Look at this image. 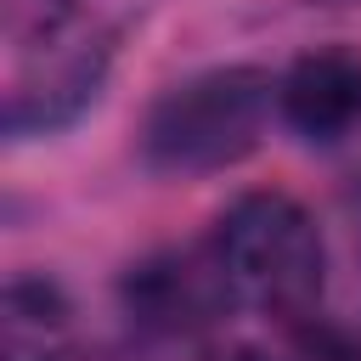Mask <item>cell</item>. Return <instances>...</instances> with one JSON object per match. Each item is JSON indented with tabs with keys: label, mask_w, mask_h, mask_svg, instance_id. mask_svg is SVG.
I'll return each instance as SVG.
<instances>
[{
	"label": "cell",
	"mask_w": 361,
	"mask_h": 361,
	"mask_svg": "<svg viewBox=\"0 0 361 361\" xmlns=\"http://www.w3.org/2000/svg\"><path fill=\"white\" fill-rule=\"evenodd\" d=\"M276 113V79L265 68L231 62V68H203L180 85H169L141 130H135V152L152 175H220L231 164H243L265 124Z\"/></svg>",
	"instance_id": "obj_1"
},
{
	"label": "cell",
	"mask_w": 361,
	"mask_h": 361,
	"mask_svg": "<svg viewBox=\"0 0 361 361\" xmlns=\"http://www.w3.org/2000/svg\"><path fill=\"white\" fill-rule=\"evenodd\" d=\"M231 293L265 322L310 316L327 282V243L316 214L288 192H243L220 209L209 237Z\"/></svg>",
	"instance_id": "obj_2"
},
{
	"label": "cell",
	"mask_w": 361,
	"mask_h": 361,
	"mask_svg": "<svg viewBox=\"0 0 361 361\" xmlns=\"http://www.w3.org/2000/svg\"><path fill=\"white\" fill-rule=\"evenodd\" d=\"M276 118L310 147L350 141L361 130V51L322 45L288 62L276 79Z\"/></svg>",
	"instance_id": "obj_3"
},
{
	"label": "cell",
	"mask_w": 361,
	"mask_h": 361,
	"mask_svg": "<svg viewBox=\"0 0 361 361\" xmlns=\"http://www.w3.org/2000/svg\"><path fill=\"white\" fill-rule=\"evenodd\" d=\"M124 310L141 322V327H197V322H214L237 293L214 259V248H175V254H152L141 265L124 271Z\"/></svg>",
	"instance_id": "obj_4"
},
{
	"label": "cell",
	"mask_w": 361,
	"mask_h": 361,
	"mask_svg": "<svg viewBox=\"0 0 361 361\" xmlns=\"http://www.w3.org/2000/svg\"><path fill=\"white\" fill-rule=\"evenodd\" d=\"M107 62H113V51L96 39V45H85V51L56 56V62L39 68L34 79H23V85L6 96V135H11V141H28V135L68 130V124L102 96Z\"/></svg>",
	"instance_id": "obj_5"
},
{
	"label": "cell",
	"mask_w": 361,
	"mask_h": 361,
	"mask_svg": "<svg viewBox=\"0 0 361 361\" xmlns=\"http://www.w3.org/2000/svg\"><path fill=\"white\" fill-rule=\"evenodd\" d=\"M73 310L51 276H11L0 293V361H68Z\"/></svg>",
	"instance_id": "obj_6"
},
{
	"label": "cell",
	"mask_w": 361,
	"mask_h": 361,
	"mask_svg": "<svg viewBox=\"0 0 361 361\" xmlns=\"http://www.w3.org/2000/svg\"><path fill=\"white\" fill-rule=\"evenodd\" d=\"M214 361H361V344L338 322H322L310 310V316H288V322H271L254 338L226 344Z\"/></svg>",
	"instance_id": "obj_7"
}]
</instances>
